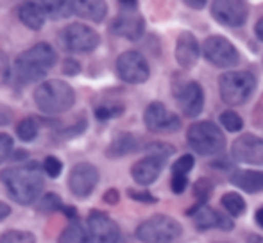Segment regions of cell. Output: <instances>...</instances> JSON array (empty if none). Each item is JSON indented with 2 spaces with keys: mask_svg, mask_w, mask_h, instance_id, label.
Returning a JSON list of instances; mask_svg holds the SVG:
<instances>
[{
  "mask_svg": "<svg viewBox=\"0 0 263 243\" xmlns=\"http://www.w3.org/2000/svg\"><path fill=\"white\" fill-rule=\"evenodd\" d=\"M45 172L38 161H27L18 167L4 168L0 172V183L6 186L9 197L20 206H31L42 195L45 188Z\"/></svg>",
  "mask_w": 263,
  "mask_h": 243,
  "instance_id": "obj_1",
  "label": "cell"
},
{
  "mask_svg": "<svg viewBox=\"0 0 263 243\" xmlns=\"http://www.w3.org/2000/svg\"><path fill=\"white\" fill-rule=\"evenodd\" d=\"M58 61V54L52 45L42 42L32 45L20 56H16L13 66H11V80H14L20 86H27L31 83L45 79L49 70Z\"/></svg>",
  "mask_w": 263,
  "mask_h": 243,
  "instance_id": "obj_2",
  "label": "cell"
},
{
  "mask_svg": "<svg viewBox=\"0 0 263 243\" xmlns=\"http://www.w3.org/2000/svg\"><path fill=\"white\" fill-rule=\"evenodd\" d=\"M34 104L43 115H61L76 104V90L66 80L49 79L34 90Z\"/></svg>",
  "mask_w": 263,
  "mask_h": 243,
  "instance_id": "obj_3",
  "label": "cell"
},
{
  "mask_svg": "<svg viewBox=\"0 0 263 243\" xmlns=\"http://www.w3.org/2000/svg\"><path fill=\"white\" fill-rule=\"evenodd\" d=\"M258 86L256 75L249 70H228L218 77V93L224 104L236 108L251 100Z\"/></svg>",
  "mask_w": 263,
  "mask_h": 243,
  "instance_id": "obj_4",
  "label": "cell"
},
{
  "mask_svg": "<svg viewBox=\"0 0 263 243\" xmlns=\"http://www.w3.org/2000/svg\"><path fill=\"white\" fill-rule=\"evenodd\" d=\"M186 143L199 156H220V152L226 149V136L211 120H199L188 127Z\"/></svg>",
  "mask_w": 263,
  "mask_h": 243,
  "instance_id": "obj_5",
  "label": "cell"
},
{
  "mask_svg": "<svg viewBox=\"0 0 263 243\" xmlns=\"http://www.w3.org/2000/svg\"><path fill=\"white\" fill-rule=\"evenodd\" d=\"M183 234V226L168 215H153L143 220L135 231V236L142 243H172Z\"/></svg>",
  "mask_w": 263,
  "mask_h": 243,
  "instance_id": "obj_6",
  "label": "cell"
},
{
  "mask_svg": "<svg viewBox=\"0 0 263 243\" xmlns=\"http://www.w3.org/2000/svg\"><path fill=\"white\" fill-rule=\"evenodd\" d=\"M172 97L186 118H197L204 109V90L197 80L183 79L179 73L172 75Z\"/></svg>",
  "mask_w": 263,
  "mask_h": 243,
  "instance_id": "obj_7",
  "label": "cell"
},
{
  "mask_svg": "<svg viewBox=\"0 0 263 243\" xmlns=\"http://www.w3.org/2000/svg\"><path fill=\"white\" fill-rule=\"evenodd\" d=\"M59 43L65 50L76 54H88L93 52L101 45V36L93 27L86 24H70L61 29L59 32Z\"/></svg>",
  "mask_w": 263,
  "mask_h": 243,
  "instance_id": "obj_8",
  "label": "cell"
},
{
  "mask_svg": "<svg viewBox=\"0 0 263 243\" xmlns=\"http://www.w3.org/2000/svg\"><path fill=\"white\" fill-rule=\"evenodd\" d=\"M202 57L217 68H233L240 63L238 49L222 34H211L204 39Z\"/></svg>",
  "mask_w": 263,
  "mask_h": 243,
  "instance_id": "obj_9",
  "label": "cell"
},
{
  "mask_svg": "<svg viewBox=\"0 0 263 243\" xmlns=\"http://www.w3.org/2000/svg\"><path fill=\"white\" fill-rule=\"evenodd\" d=\"M117 75L127 84H143L149 80L151 68L145 56L138 50H125L117 57Z\"/></svg>",
  "mask_w": 263,
  "mask_h": 243,
  "instance_id": "obj_10",
  "label": "cell"
},
{
  "mask_svg": "<svg viewBox=\"0 0 263 243\" xmlns=\"http://www.w3.org/2000/svg\"><path fill=\"white\" fill-rule=\"evenodd\" d=\"M143 124L147 131L153 134H172L181 129V118L174 111H170L163 102L154 100L143 111Z\"/></svg>",
  "mask_w": 263,
  "mask_h": 243,
  "instance_id": "obj_11",
  "label": "cell"
},
{
  "mask_svg": "<svg viewBox=\"0 0 263 243\" xmlns=\"http://www.w3.org/2000/svg\"><path fill=\"white\" fill-rule=\"evenodd\" d=\"M210 14L217 24L238 29L249 18V6L242 0H215L210 6Z\"/></svg>",
  "mask_w": 263,
  "mask_h": 243,
  "instance_id": "obj_12",
  "label": "cell"
},
{
  "mask_svg": "<svg viewBox=\"0 0 263 243\" xmlns=\"http://www.w3.org/2000/svg\"><path fill=\"white\" fill-rule=\"evenodd\" d=\"M86 229L90 243H118L120 227L107 213L101 209H91L86 218Z\"/></svg>",
  "mask_w": 263,
  "mask_h": 243,
  "instance_id": "obj_13",
  "label": "cell"
},
{
  "mask_svg": "<svg viewBox=\"0 0 263 243\" xmlns=\"http://www.w3.org/2000/svg\"><path fill=\"white\" fill-rule=\"evenodd\" d=\"M101 179L99 168L91 163H77L68 174V190L73 197L88 198Z\"/></svg>",
  "mask_w": 263,
  "mask_h": 243,
  "instance_id": "obj_14",
  "label": "cell"
},
{
  "mask_svg": "<svg viewBox=\"0 0 263 243\" xmlns=\"http://www.w3.org/2000/svg\"><path fill=\"white\" fill-rule=\"evenodd\" d=\"M231 157L236 163L263 167V138L253 132L238 136L231 145Z\"/></svg>",
  "mask_w": 263,
  "mask_h": 243,
  "instance_id": "obj_15",
  "label": "cell"
},
{
  "mask_svg": "<svg viewBox=\"0 0 263 243\" xmlns=\"http://www.w3.org/2000/svg\"><path fill=\"white\" fill-rule=\"evenodd\" d=\"M109 32L118 38L136 42L145 34V18L140 11H120L111 20Z\"/></svg>",
  "mask_w": 263,
  "mask_h": 243,
  "instance_id": "obj_16",
  "label": "cell"
},
{
  "mask_svg": "<svg viewBox=\"0 0 263 243\" xmlns=\"http://www.w3.org/2000/svg\"><path fill=\"white\" fill-rule=\"evenodd\" d=\"M202 56V45H199V39L195 38L194 32L190 31H183L179 36H177L176 42V52H174V57H176L177 65L183 70H192L195 68L199 57Z\"/></svg>",
  "mask_w": 263,
  "mask_h": 243,
  "instance_id": "obj_17",
  "label": "cell"
},
{
  "mask_svg": "<svg viewBox=\"0 0 263 243\" xmlns=\"http://www.w3.org/2000/svg\"><path fill=\"white\" fill-rule=\"evenodd\" d=\"M194 224L197 231H210V229H218L229 233L235 229V222L229 215L218 211V209L211 208V206H204L202 209H199L194 216Z\"/></svg>",
  "mask_w": 263,
  "mask_h": 243,
  "instance_id": "obj_18",
  "label": "cell"
},
{
  "mask_svg": "<svg viewBox=\"0 0 263 243\" xmlns=\"http://www.w3.org/2000/svg\"><path fill=\"white\" fill-rule=\"evenodd\" d=\"M166 161L161 157L154 156H145L140 161H136L131 167V177L133 181H136L140 186H151L158 181V177L161 175L163 167H165Z\"/></svg>",
  "mask_w": 263,
  "mask_h": 243,
  "instance_id": "obj_19",
  "label": "cell"
},
{
  "mask_svg": "<svg viewBox=\"0 0 263 243\" xmlns=\"http://www.w3.org/2000/svg\"><path fill=\"white\" fill-rule=\"evenodd\" d=\"M140 149H143L140 138L133 132L120 131L113 136L111 143L106 147V157L109 159H118V157H125L129 154L138 152Z\"/></svg>",
  "mask_w": 263,
  "mask_h": 243,
  "instance_id": "obj_20",
  "label": "cell"
},
{
  "mask_svg": "<svg viewBox=\"0 0 263 243\" xmlns=\"http://www.w3.org/2000/svg\"><path fill=\"white\" fill-rule=\"evenodd\" d=\"M229 183L249 195L263 193V172L261 170L236 168V170H231V174H229Z\"/></svg>",
  "mask_w": 263,
  "mask_h": 243,
  "instance_id": "obj_21",
  "label": "cell"
},
{
  "mask_svg": "<svg viewBox=\"0 0 263 243\" xmlns=\"http://www.w3.org/2000/svg\"><path fill=\"white\" fill-rule=\"evenodd\" d=\"M18 18L31 31H42L47 20L45 7L42 2H25L18 9Z\"/></svg>",
  "mask_w": 263,
  "mask_h": 243,
  "instance_id": "obj_22",
  "label": "cell"
},
{
  "mask_svg": "<svg viewBox=\"0 0 263 243\" xmlns=\"http://www.w3.org/2000/svg\"><path fill=\"white\" fill-rule=\"evenodd\" d=\"M73 14L83 20H90L93 24L104 22L107 14V4L102 0H83V2H73Z\"/></svg>",
  "mask_w": 263,
  "mask_h": 243,
  "instance_id": "obj_23",
  "label": "cell"
},
{
  "mask_svg": "<svg viewBox=\"0 0 263 243\" xmlns=\"http://www.w3.org/2000/svg\"><path fill=\"white\" fill-rule=\"evenodd\" d=\"M213 191H215V184L211 183L210 179L199 177L197 181L194 183V186H192V193H194V197H195V204L190 206V208L184 211V215L194 216L199 209H202L204 206H208V200L211 198V195H213Z\"/></svg>",
  "mask_w": 263,
  "mask_h": 243,
  "instance_id": "obj_24",
  "label": "cell"
},
{
  "mask_svg": "<svg viewBox=\"0 0 263 243\" xmlns=\"http://www.w3.org/2000/svg\"><path fill=\"white\" fill-rule=\"evenodd\" d=\"M58 243H90L88 236V229L83 226L79 218L68 222V226L61 231L58 238Z\"/></svg>",
  "mask_w": 263,
  "mask_h": 243,
  "instance_id": "obj_25",
  "label": "cell"
},
{
  "mask_svg": "<svg viewBox=\"0 0 263 243\" xmlns=\"http://www.w3.org/2000/svg\"><path fill=\"white\" fill-rule=\"evenodd\" d=\"M124 113H125V104L122 100H104L95 106L93 109V115L99 121L120 118Z\"/></svg>",
  "mask_w": 263,
  "mask_h": 243,
  "instance_id": "obj_26",
  "label": "cell"
},
{
  "mask_svg": "<svg viewBox=\"0 0 263 243\" xmlns=\"http://www.w3.org/2000/svg\"><path fill=\"white\" fill-rule=\"evenodd\" d=\"M220 206L228 211V215L231 216V218H238V216H242L243 213L247 211L246 198L240 193H236V191H228V193L222 195Z\"/></svg>",
  "mask_w": 263,
  "mask_h": 243,
  "instance_id": "obj_27",
  "label": "cell"
},
{
  "mask_svg": "<svg viewBox=\"0 0 263 243\" xmlns=\"http://www.w3.org/2000/svg\"><path fill=\"white\" fill-rule=\"evenodd\" d=\"M45 7L47 18L50 20H65L73 14V2H42Z\"/></svg>",
  "mask_w": 263,
  "mask_h": 243,
  "instance_id": "obj_28",
  "label": "cell"
},
{
  "mask_svg": "<svg viewBox=\"0 0 263 243\" xmlns=\"http://www.w3.org/2000/svg\"><path fill=\"white\" fill-rule=\"evenodd\" d=\"M38 132H40V125L32 116H27V118H24L16 125V136L25 143L34 141L38 138Z\"/></svg>",
  "mask_w": 263,
  "mask_h": 243,
  "instance_id": "obj_29",
  "label": "cell"
},
{
  "mask_svg": "<svg viewBox=\"0 0 263 243\" xmlns=\"http://www.w3.org/2000/svg\"><path fill=\"white\" fill-rule=\"evenodd\" d=\"M143 152L147 156H154V157H161V159H168L170 156L177 152L176 147L172 143H166V141H149L143 145Z\"/></svg>",
  "mask_w": 263,
  "mask_h": 243,
  "instance_id": "obj_30",
  "label": "cell"
},
{
  "mask_svg": "<svg viewBox=\"0 0 263 243\" xmlns=\"http://www.w3.org/2000/svg\"><path fill=\"white\" fill-rule=\"evenodd\" d=\"M218 121H220V125L228 132H240L243 129V118L235 109H226V111H222L220 116H218Z\"/></svg>",
  "mask_w": 263,
  "mask_h": 243,
  "instance_id": "obj_31",
  "label": "cell"
},
{
  "mask_svg": "<svg viewBox=\"0 0 263 243\" xmlns=\"http://www.w3.org/2000/svg\"><path fill=\"white\" fill-rule=\"evenodd\" d=\"M63 209H65V204H63L61 197L58 193H52V191L45 193L38 202V213H43V215L54 211H63Z\"/></svg>",
  "mask_w": 263,
  "mask_h": 243,
  "instance_id": "obj_32",
  "label": "cell"
},
{
  "mask_svg": "<svg viewBox=\"0 0 263 243\" xmlns=\"http://www.w3.org/2000/svg\"><path fill=\"white\" fill-rule=\"evenodd\" d=\"M0 243H36V236L31 231L11 229L0 236Z\"/></svg>",
  "mask_w": 263,
  "mask_h": 243,
  "instance_id": "obj_33",
  "label": "cell"
},
{
  "mask_svg": "<svg viewBox=\"0 0 263 243\" xmlns=\"http://www.w3.org/2000/svg\"><path fill=\"white\" fill-rule=\"evenodd\" d=\"M195 167V157L192 154H183L172 165V175H188Z\"/></svg>",
  "mask_w": 263,
  "mask_h": 243,
  "instance_id": "obj_34",
  "label": "cell"
},
{
  "mask_svg": "<svg viewBox=\"0 0 263 243\" xmlns=\"http://www.w3.org/2000/svg\"><path fill=\"white\" fill-rule=\"evenodd\" d=\"M43 172H45V175L47 177H50V179H55V177H59L61 175V172H63V163H61V159L59 157H55V156H47L45 159H43Z\"/></svg>",
  "mask_w": 263,
  "mask_h": 243,
  "instance_id": "obj_35",
  "label": "cell"
},
{
  "mask_svg": "<svg viewBox=\"0 0 263 243\" xmlns=\"http://www.w3.org/2000/svg\"><path fill=\"white\" fill-rule=\"evenodd\" d=\"M88 129V120H86V116H81L79 120L76 121V124H72L70 127H65L61 131V138H65V139H72V138H76V136H81L84 131Z\"/></svg>",
  "mask_w": 263,
  "mask_h": 243,
  "instance_id": "obj_36",
  "label": "cell"
},
{
  "mask_svg": "<svg viewBox=\"0 0 263 243\" xmlns=\"http://www.w3.org/2000/svg\"><path fill=\"white\" fill-rule=\"evenodd\" d=\"M127 197L131 200L142 202V204H158V197H154L151 191L147 190H135V188H127Z\"/></svg>",
  "mask_w": 263,
  "mask_h": 243,
  "instance_id": "obj_37",
  "label": "cell"
},
{
  "mask_svg": "<svg viewBox=\"0 0 263 243\" xmlns=\"http://www.w3.org/2000/svg\"><path fill=\"white\" fill-rule=\"evenodd\" d=\"M13 156V138L6 132H0V165Z\"/></svg>",
  "mask_w": 263,
  "mask_h": 243,
  "instance_id": "obj_38",
  "label": "cell"
},
{
  "mask_svg": "<svg viewBox=\"0 0 263 243\" xmlns=\"http://www.w3.org/2000/svg\"><path fill=\"white\" fill-rule=\"evenodd\" d=\"M190 183H188V175H172L170 179V190L174 195H183L188 190Z\"/></svg>",
  "mask_w": 263,
  "mask_h": 243,
  "instance_id": "obj_39",
  "label": "cell"
},
{
  "mask_svg": "<svg viewBox=\"0 0 263 243\" xmlns=\"http://www.w3.org/2000/svg\"><path fill=\"white\" fill-rule=\"evenodd\" d=\"M81 70H83V66H81V63L77 61V59H73V57H66V59L63 61V68H61V72L65 73V75H68V77L79 75Z\"/></svg>",
  "mask_w": 263,
  "mask_h": 243,
  "instance_id": "obj_40",
  "label": "cell"
},
{
  "mask_svg": "<svg viewBox=\"0 0 263 243\" xmlns=\"http://www.w3.org/2000/svg\"><path fill=\"white\" fill-rule=\"evenodd\" d=\"M11 79V65L4 52H0V84Z\"/></svg>",
  "mask_w": 263,
  "mask_h": 243,
  "instance_id": "obj_41",
  "label": "cell"
},
{
  "mask_svg": "<svg viewBox=\"0 0 263 243\" xmlns=\"http://www.w3.org/2000/svg\"><path fill=\"white\" fill-rule=\"evenodd\" d=\"M102 200L109 206L118 204V202H120V191H118L117 188H109V190H106L104 195H102Z\"/></svg>",
  "mask_w": 263,
  "mask_h": 243,
  "instance_id": "obj_42",
  "label": "cell"
},
{
  "mask_svg": "<svg viewBox=\"0 0 263 243\" xmlns=\"http://www.w3.org/2000/svg\"><path fill=\"white\" fill-rule=\"evenodd\" d=\"M14 113L11 111L9 106L6 104H0V125H9L13 121Z\"/></svg>",
  "mask_w": 263,
  "mask_h": 243,
  "instance_id": "obj_43",
  "label": "cell"
},
{
  "mask_svg": "<svg viewBox=\"0 0 263 243\" xmlns=\"http://www.w3.org/2000/svg\"><path fill=\"white\" fill-rule=\"evenodd\" d=\"M184 6L190 7V9L201 11V9H204V7H206V0H197V2H195V0H186V2H184Z\"/></svg>",
  "mask_w": 263,
  "mask_h": 243,
  "instance_id": "obj_44",
  "label": "cell"
},
{
  "mask_svg": "<svg viewBox=\"0 0 263 243\" xmlns=\"http://www.w3.org/2000/svg\"><path fill=\"white\" fill-rule=\"evenodd\" d=\"M118 7H120V11H140L138 7H140V4L138 2H118L117 4Z\"/></svg>",
  "mask_w": 263,
  "mask_h": 243,
  "instance_id": "obj_45",
  "label": "cell"
},
{
  "mask_svg": "<svg viewBox=\"0 0 263 243\" xmlns=\"http://www.w3.org/2000/svg\"><path fill=\"white\" fill-rule=\"evenodd\" d=\"M63 213H65V216L68 218V222H72V220H77V218H79V215H77V209L73 208V206H65Z\"/></svg>",
  "mask_w": 263,
  "mask_h": 243,
  "instance_id": "obj_46",
  "label": "cell"
},
{
  "mask_svg": "<svg viewBox=\"0 0 263 243\" xmlns=\"http://www.w3.org/2000/svg\"><path fill=\"white\" fill-rule=\"evenodd\" d=\"M9 215H11V206L6 204L4 200H0V222H2V220H6Z\"/></svg>",
  "mask_w": 263,
  "mask_h": 243,
  "instance_id": "obj_47",
  "label": "cell"
},
{
  "mask_svg": "<svg viewBox=\"0 0 263 243\" xmlns=\"http://www.w3.org/2000/svg\"><path fill=\"white\" fill-rule=\"evenodd\" d=\"M254 34H256V38L263 43V16L258 18V22L254 24Z\"/></svg>",
  "mask_w": 263,
  "mask_h": 243,
  "instance_id": "obj_48",
  "label": "cell"
},
{
  "mask_svg": "<svg viewBox=\"0 0 263 243\" xmlns=\"http://www.w3.org/2000/svg\"><path fill=\"white\" fill-rule=\"evenodd\" d=\"M27 156H29V154H27V150H14V154H13V156H11V159H13V161H25V159H27Z\"/></svg>",
  "mask_w": 263,
  "mask_h": 243,
  "instance_id": "obj_49",
  "label": "cell"
},
{
  "mask_svg": "<svg viewBox=\"0 0 263 243\" xmlns=\"http://www.w3.org/2000/svg\"><path fill=\"white\" fill-rule=\"evenodd\" d=\"M254 222H256L258 227H261L263 229V206L256 209V213H254Z\"/></svg>",
  "mask_w": 263,
  "mask_h": 243,
  "instance_id": "obj_50",
  "label": "cell"
},
{
  "mask_svg": "<svg viewBox=\"0 0 263 243\" xmlns=\"http://www.w3.org/2000/svg\"><path fill=\"white\" fill-rule=\"evenodd\" d=\"M246 243H263V236H260V234H249Z\"/></svg>",
  "mask_w": 263,
  "mask_h": 243,
  "instance_id": "obj_51",
  "label": "cell"
},
{
  "mask_svg": "<svg viewBox=\"0 0 263 243\" xmlns=\"http://www.w3.org/2000/svg\"><path fill=\"white\" fill-rule=\"evenodd\" d=\"M261 59H263V57H261Z\"/></svg>",
  "mask_w": 263,
  "mask_h": 243,
  "instance_id": "obj_52",
  "label": "cell"
}]
</instances>
